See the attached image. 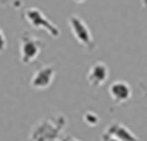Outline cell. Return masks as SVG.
Listing matches in <instances>:
<instances>
[{"mask_svg":"<svg viewBox=\"0 0 147 141\" xmlns=\"http://www.w3.org/2000/svg\"><path fill=\"white\" fill-rule=\"evenodd\" d=\"M74 2H77V3H82V2H85V0H74Z\"/></svg>","mask_w":147,"mask_h":141,"instance_id":"7c38bea8","label":"cell"},{"mask_svg":"<svg viewBox=\"0 0 147 141\" xmlns=\"http://www.w3.org/2000/svg\"><path fill=\"white\" fill-rule=\"evenodd\" d=\"M108 78V68L104 62H97L94 63L90 70H88V75H87V79H88V84L94 88L97 87H101L102 84H105Z\"/></svg>","mask_w":147,"mask_h":141,"instance_id":"5b68a950","label":"cell"},{"mask_svg":"<svg viewBox=\"0 0 147 141\" xmlns=\"http://www.w3.org/2000/svg\"><path fill=\"white\" fill-rule=\"evenodd\" d=\"M105 132H108V134H111L113 137H115V138H118L120 141H140L128 128H125L124 125H121L120 122H114V124H111L108 128H107V131Z\"/></svg>","mask_w":147,"mask_h":141,"instance_id":"52a82bcc","label":"cell"},{"mask_svg":"<svg viewBox=\"0 0 147 141\" xmlns=\"http://www.w3.org/2000/svg\"><path fill=\"white\" fill-rule=\"evenodd\" d=\"M143 2V6H147V0H141Z\"/></svg>","mask_w":147,"mask_h":141,"instance_id":"4fadbf2b","label":"cell"},{"mask_svg":"<svg viewBox=\"0 0 147 141\" xmlns=\"http://www.w3.org/2000/svg\"><path fill=\"white\" fill-rule=\"evenodd\" d=\"M55 75H56L55 68H52L51 65H46V66L38 69L36 72L33 74V77L30 79V85L35 89H46L53 82Z\"/></svg>","mask_w":147,"mask_h":141,"instance_id":"277c9868","label":"cell"},{"mask_svg":"<svg viewBox=\"0 0 147 141\" xmlns=\"http://www.w3.org/2000/svg\"><path fill=\"white\" fill-rule=\"evenodd\" d=\"M7 3V0H0V5H6Z\"/></svg>","mask_w":147,"mask_h":141,"instance_id":"8fae6325","label":"cell"},{"mask_svg":"<svg viewBox=\"0 0 147 141\" xmlns=\"http://www.w3.org/2000/svg\"><path fill=\"white\" fill-rule=\"evenodd\" d=\"M110 95L111 98L117 102V104H123V102H127L131 97V89L128 87L127 82H123V81H117L114 82L111 87H110Z\"/></svg>","mask_w":147,"mask_h":141,"instance_id":"8992f818","label":"cell"},{"mask_svg":"<svg viewBox=\"0 0 147 141\" xmlns=\"http://www.w3.org/2000/svg\"><path fill=\"white\" fill-rule=\"evenodd\" d=\"M69 141H77V140H69Z\"/></svg>","mask_w":147,"mask_h":141,"instance_id":"5bb4252c","label":"cell"},{"mask_svg":"<svg viewBox=\"0 0 147 141\" xmlns=\"http://www.w3.org/2000/svg\"><path fill=\"white\" fill-rule=\"evenodd\" d=\"M101 141H120V140H118V138H115V137H113V135H111V134H108V132H104V135H102Z\"/></svg>","mask_w":147,"mask_h":141,"instance_id":"30bf717a","label":"cell"},{"mask_svg":"<svg viewBox=\"0 0 147 141\" xmlns=\"http://www.w3.org/2000/svg\"><path fill=\"white\" fill-rule=\"evenodd\" d=\"M23 16H25V19H26L33 28H36V29H43V30H46L51 36H55V38L59 36V29H58L39 9L30 7V9L25 10Z\"/></svg>","mask_w":147,"mask_h":141,"instance_id":"7a4b0ae2","label":"cell"},{"mask_svg":"<svg viewBox=\"0 0 147 141\" xmlns=\"http://www.w3.org/2000/svg\"><path fill=\"white\" fill-rule=\"evenodd\" d=\"M40 50H42V42L29 33H23V36L20 38V48H19L22 63L28 65L33 62L39 56Z\"/></svg>","mask_w":147,"mask_h":141,"instance_id":"6da1fadb","label":"cell"},{"mask_svg":"<svg viewBox=\"0 0 147 141\" xmlns=\"http://www.w3.org/2000/svg\"><path fill=\"white\" fill-rule=\"evenodd\" d=\"M69 28L72 30V35L84 48L91 49L94 46V39L91 35V30L85 25V22L78 16H71L69 17Z\"/></svg>","mask_w":147,"mask_h":141,"instance_id":"3957f363","label":"cell"},{"mask_svg":"<svg viewBox=\"0 0 147 141\" xmlns=\"http://www.w3.org/2000/svg\"><path fill=\"white\" fill-rule=\"evenodd\" d=\"M7 46V40H6V36H5V32L0 28V52H3Z\"/></svg>","mask_w":147,"mask_h":141,"instance_id":"9c48e42d","label":"cell"},{"mask_svg":"<svg viewBox=\"0 0 147 141\" xmlns=\"http://www.w3.org/2000/svg\"><path fill=\"white\" fill-rule=\"evenodd\" d=\"M84 121L88 124V125H97V122H98V117L92 112V111H90V112H87L85 115H84Z\"/></svg>","mask_w":147,"mask_h":141,"instance_id":"ba28073f","label":"cell"}]
</instances>
